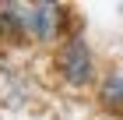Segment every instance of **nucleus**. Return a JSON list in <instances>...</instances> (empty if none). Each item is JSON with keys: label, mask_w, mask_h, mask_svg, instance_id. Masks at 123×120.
Here are the masks:
<instances>
[{"label": "nucleus", "mask_w": 123, "mask_h": 120, "mask_svg": "<svg viewBox=\"0 0 123 120\" xmlns=\"http://www.w3.org/2000/svg\"><path fill=\"white\" fill-rule=\"evenodd\" d=\"M56 74L74 88H85L95 81V56L88 49L85 35H67L56 46Z\"/></svg>", "instance_id": "nucleus-1"}, {"label": "nucleus", "mask_w": 123, "mask_h": 120, "mask_svg": "<svg viewBox=\"0 0 123 120\" xmlns=\"http://www.w3.org/2000/svg\"><path fill=\"white\" fill-rule=\"evenodd\" d=\"M63 25H67V7L63 4H25V32L39 46L63 42Z\"/></svg>", "instance_id": "nucleus-2"}, {"label": "nucleus", "mask_w": 123, "mask_h": 120, "mask_svg": "<svg viewBox=\"0 0 123 120\" xmlns=\"http://www.w3.org/2000/svg\"><path fill=\"white\" fill-rule=\"evenodd\" d=\"M25 4L4 0L0 4V42H25Z\"/></svg>", "instance_id": "nucleus-3"}, {"label": "nucleus", "mask_w": 123, "mask_h": 120, "mask_svg": "<svg viewBox=\"0 0 123 120\" xmlns=\"http://www.w3.org/2000/svg\"><path fill=\"white\" fill-rule=\"evenodd\" d=\"M98 99H102L105 110L123 113V67H113V71L102 78V85H98Z\"/></svg>", "instance_id": "nucleus-4"}]
</instances>
